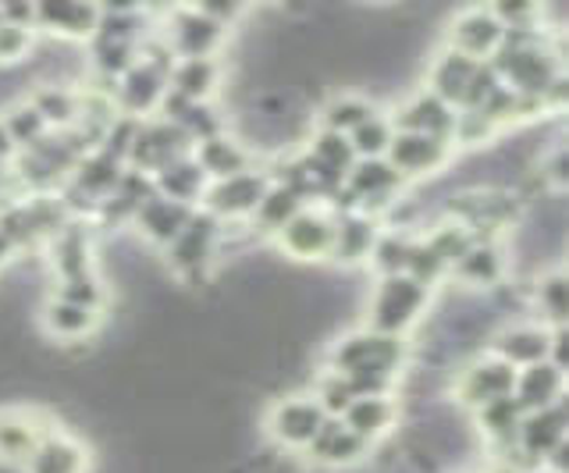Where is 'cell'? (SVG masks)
Masks as SVG:
<instances>
[{
    "instance_id": "obj_1",
    "label": "cell",
    "mask_w": 569,
    "mask_h": 473,
    "mask_svg": "<svg viewBox=\"0 0 569 473\" xmlns=\"http://www.w3.org/2000/svg\"><path fill=\"white\" fill-rule=\"evenodd\" d=\"M406 366V342L378 335V331H352L335 342L328 356V371L346 381L352 399L360 395H391L399 384V371Z\"/></svg>"
},
{
    "instance_id": "obj_2",
    "label": "cell",
    "mask_w": 569,
    "mask_h": 473,
    "mask_svg": "<svg viewBox=\"0 0 569 473\" xmlns=\"http://www.w3.org/2000/svg\"><path fill=\"white\" fill-rule=\"evenodd\" d=\"M427 300H431V289L420 285L417 278L388 274V278H381L378 289H373V295H370L367 328L378 331V335L402 339L406 331L423 318Z\"/></svg>"
},
{
    "instance_id": "obj_3",
    "label": "cell",
    "mask_w": 569,
    "mask_h": 473,
    "mask_svg": "<svg viewBox=\"0 0 569 473\" xmlns=\"http://www.w3.org/2000/svg\"><path fill=\"white\" fill-rule=\"evenodd\" d=\"M218 246H221V221H213L203 210H192V218L186 221L182 232L164 246V260L178 278L196 282V278H203L207 268L213 264Z\"/></svg>"
},
{
    "instance_id": "obj_4",
    "label": "cell",
    "mask_w": 569,
    "mask_h": 473,
    "mask_svg": "<svg viewBox=\"0 0 569 473\" xmlns=\"http://www.w3.org/2000/svg\"><path fill=\"white\" fill-rule=\"evenodd\" d=\"M271 189V174L263 171H242L231 174V179L210 182L203 192V214H210L213 221H242L257 210V203L263 200V192Z\"/></svg>"
},
{
    "instance_id": "obj_5",
    "label": "cell",
    "mask_w": 569,
    "mask_h": 473,
    "mask_svg": "<svg viewBox=\"0 0 569 473\" xmlns=\"http://www.w3.org/2000/svg\"><path fill=\"white\" fill-rule=\"evenodd\" d=\"M385 161L391 164V171H396L402 182L431 179V174H438L452 161V143H441V139L417 135V132H396L391 135Z\"/></svg>"
},
{
    "instance_id": "obj_6",
    "label": "cell",
    "mask_w": 569,
    "mask_h": 473,
    "mask_svg": "<svg viewBox=\"0 0 569 473\" xmlns=\"http://www.w3.org/2000/svg\"><path fill=\"white\" fill-rule=\"evenodd\" d=\"M566 445V399L556 402L548 410L523 413L520 427H516V455H527V466L538 470L548 463L551 452H559Z\"/></svg>"
},
{
    "instance_id": "obj_7",
    "label": "cell",
    "mask_w": 569,
    "mask_h": 473,
    "mask_svg": "<svg viewBox=\"0 0 569 473\" xmlns=\"http://www.w3.org/2000/svg\"><path fill=\"white\" fill-rule=\"evenodd\" d=\"M325 420L328 413L320 410V402L313 395H292L274 402V410L267 413V431L284 449H310L317 431L325 427Z\"/></svg>"
},
{
    "instance_id": "obj_8",
    "label": "cell",
    "mask_w": 569,
    "mask_h": 473,
    "mask_svg": "<svg viewBox=\"0 0 569 473\" xmlns=\"http://www.w3.org/2000/svg\"><path fill=\"white\" fill-rule=\"evenodd\" d=\"M278 246L296 256V260H320L331 256V242H335V218L325 210L302 207L299 214L281 228L274 235Z\"/></svg>"
},
{
    "instance_id": "obj_9",
    "label": "cell",
    "mask_w": 569,
    "mask_h": 473,
    "mask_svg": "<svg viewBox=\"0 0 569 473\" xmlns=\"http://www.w3.org/2000/svg\"><path fill=\"white\" fill-rule=\"evenodd\" d=\"M456 121H459V111H452L449 103H441L427 90H420L413 100H406L402 108L391 114L396 132L431 135V139H441V143H456Z\"/></svg>"
},
{
    "instance_id": "obj_10",
    "label": "cell",
    "mask_w": 569,
    "mask_h": 473,
    "mask_svg": "<svg viewBox=\"0 0 569 473\" xmlns=\"http://www.w3.org/2000/svg\"><path fill=\"white\" fill-rule=\"evenodd\" d=\"M512 384H516L512 366L488 353V356L473 360L467 371H462V378H459V402L477 413L480 406H488V402L509 399Z\"/></svg>"
},
{
    "instance_id": "obj_11",
    "label": "cell",
    "mask_w": 569,
    "mask_h": 473,
    "mask_svg": "<svg viewBox=\"0 0 569 473\" xmlns=\"http://www.w3.org/2000/svg\"><path fill=\"white\" fill-rule=\"evenodd\" d=\"M480 64L485 61H473L467 54H459V50L445 47L441 54L431 61V68H427V93H435L441 103H449L452 111H462Z\"/></svg>"
},
{
    "instance_id": "obj_12",
    "label": "cell",
    "mask_w": 569,
    "mask_h": 473,
    "mask_svg": "<svg viewBox=\"0 0 569 473\" xmlns=\"http://www.w3.org/2000/svg\"><path fill=\"white\" fill-rule=\"evenodd\" d=\"M506 29L498 26L491 8H470L452 19L449 26V50H459L473 61H491L495 50L502 47Z\"/></svg>"
},
{
    "instance_id": "obj_13",
    "label": "cell",
    "mask_w": 569,
    "mask_h": 473,
    "mask_svg": "<svg viewBox=\"0 0 569 473\" xmlns=\"http://www.w3.org/2000/svg\"><path fill=\"white\" fill-rule=\"evenodd\" d=\"M224 26H218L200 8L171 11V50L178 58H213L224 43Z\"/></svg>"
},
{
    "instance_id": "obj_14",
    "label": "cell",
    "mask_w": 569,
    "mask_h": 473,
    "mask_svg": "<svg viewBox=\"0 0 569 473\" xmlns=\"http://www.w3.org/2000/svg\"><path fill=\"white\" fill-rule=\"evenodd\" d=\"M118 103L124 118H136L139 114H150L160 108V100L168 93V72L157 64H147V61H136L129 72L118 79Z\"/></svg>"
},
{
    "instance_id": "obj_15",
    "label": "cell",
    "mask_w": 569,
    "mask_h": 473,
    "mask_svg": "<svg viewBox=\"0 0 569 473\" xmlns=\"http://www.w3.org/2000/svg\"><path fill=\"white\" fill-rule=\"evenodd\" d=\"M307 455L317 466H325V470H349L360 460H367L370 445L363 442L360 434H352L338 416H328L325 427H320L317 437L310 442Z\"/></svg>"
},
{
    "instance_id": "obj_16",
    "label": "cell",
    "mask_w": 569,
    "mask_h": 473,
    "mask_svg": "<svg viewBox=\"0 0 569 473\" xmlns=\"http://www.w3.org/2000/svg\"><path fill=\"white\" fill-rule=\"evenodd\" d=\"M548 353H551V328L545 324H512L498 331L491 342V356L509 363L512 371L541 363L548 360Z\"/></svg>"
},
{
    "instance_id": "obj_17",
    "label": "cell",
    "mask_w": 569,
    "mask_h": 473,
    "mask_svg": "<svg viewBox=\"0 0 569 473\" xmlns=\"http://www.w3.org/2000/svg\"><path fill=\"white\" fill-rule=\"evenodd\" d=\"M512 399L520 402L523 413L556 406V402L566 399V371H559V366L551 363V360L523 366V371H516Z\"/></svg>"
},
{
    "instance_id": "obj_18",
    "label": "cell",
    "mask_w": 569,
    "mask_h": 473,
    "mask_svg": "<svg viewBox=\"0 0 569 473\" xmlns=\"http://www.w3.org/2000/svg\"><path fill=\"white\" fill-rule=\"evenodd\" d=\"M378 218L363 214V210H346L342 218H335V242H331V260L335 264H363L370 260L373 242H378Z\"/></svg>"
},
{
    "instance_id": "obj_19",
    "label": "cell",
    "mask_w": 569,
    "mask_h": 473,
    "mask_svg": "<svg viewBox=\"0 0 569 473\" xmlns=\"http://www.w3.org/2000/svg\"><path fill=\"white\" fill-rule=\"evenodd\" d=\"M192 161L200 164V171L207 174L210 182H221V179H231V174L253 171V153H249V147H242L239 139H231L224 132L203 139V143H196L192 147Z\"/></svg>"
},
{
    "instance_id": "obj_20",
    "label": "cell",
    "mask_w": 569,
    "mask_h": 473,
    "mask_svg": "<svg viewBox=\"0 0 569 473\" xmlns=\"http://www.w3.org/2000/svg\"><path fill=\"white\" fill-rule=\"evenodd\" d=\"M26 470L29 473H86L89 470V452L71 434L47 431L40 437V445H36L32 455L26 460Z\"/></svg>"
},
{
    "instance_id": "obj_21",
    "label": "cell",
    "mask_w": 569,
    "mask_h": 473,
    "mask_svg": "<svg viewBox=\"0 0 569 473\" xmlns=\"http://www.w3.org/2000/svg\"><path fill=\"white\" fill-rule=\"evenodd\" d=\"M338 420H342L352 434H360L367 445H373L378 437H385L391 427H396L399 406H396V399H391V395H360V399L349 402L346 413Z\"/></svg>"
},
{
    "instance_id": "obj_22",
    "label": "cell",
    "mask_w": 569,
    "mask_h": 473,
    "mask_svg": "<svg viewBox=\"0 0 569 473\" xmlns=\"http://www.w3.org/2000/svg\"><path fill=\"white\" fill-rule=\"evenodd\" d=\"M192 218V207H182V203H174V200H164V197H153L150 200H142V207L136 210V228H139V235L142 239H150L153 246L164 250L168 242L182 232L186 221Z\"/></svg>"
},
{
    "instance_id": "obj_23",
    "label": "cell",
    "mask_w": 569,
    "mask_h": 473,
    "mask_svg": "<svg viewBox=\"0 0 569 473\" xmlns=\"http://www.w3.org/2000/svg\"><path fill=\"white\" fill-rule=\"evenodd\" d=\"M153 192L157 197H164V200H174V203H182V207H192V203H200L203 200V192L210 185V179L200 171V164L192 161V153L186 157H178V161L164 164L157 174H153Z\"/></svg>"
},
{
    "instance_id": "obj_24",
    "label": "cell",
    "mask_w": 569,
    "mask_h": 473,
    "mask_svg": "<svg viewBox=\"0 0 569 473\" xmlns=\"http://www.w3.org/2000/svg\"><path fill=\"white\" fill-rule=\"evenodd\" d=\"M50 264L58 271V282L93 271V242H89L86 224H61L50 235Z\"/></svg>"
},
{
    "instance_id": "obj_25",
    "label": "cell",
    "mask_w": 569,
    "mask_h": 473,
    "mask_svg": "<svg viewBox=\"0 0 569 473\" xmlns=\"http://www.w3.org/2000/svg\"><path fill=\"white\" fill-rule=\"evenodd\" d=\"M218 82H221V64L213 58H182L178 64H171L168 90L186 97L189 103H207L210 93L218 90Z\"/></svg>"
},
{
    "instance_id": "obj_26",
    "label": "cell",
    "mask_w": 569,
    "mask_h": 473,
    "mask_svg": "<svg viewBox=\"0 0 569 473\" xmlns=\"http://www.w3.org/2000/svg\"><path fill=\"white\" fill-rule=\"evenodd\" d=\"M100 22V8L89 4H43L36 8V26H43L53 37H68V40H82L93 37Z\"/></svg>"
},
{
    "instance_id": "obj_27",
    "label": "cell",
    "mask_w": 569,
    "mask_h": 473,
    "mask_svg": "<svg viewBox=\"0 0 569 473\" xmlns=\"http://www.w3.org/2000/svg\"><path fill=\"white\" fill-rule=\"evenodd\" d=\"M97 324H100L97 310H86L79 303L58 300V295H53V300L43 306V328H47V335H53V339L76 342V339L93 335Z\"/></svg>"
},
{
    "instance_id": "obj_28",
    "label": "cell",
    "mask_w": 569,
    "mask_h": 473,
    "mask_svg": "<svg viewBox=\"0 0 569 473\" xmlns=\"http://www.w3.org/2000/svg\"><path fill=\"white\" fill-rule=\"evenodd\" d=\"M43 434L47 427H40V420L29 413H0V455H4V460L26 463Z\"/></svg>"
},
{
    "instance_id": "obj_29",
    "label": "cell",
    "mask_w": 569,
    "mask_h": 473,
    "mask_svg": "<svg viewBox=\"0 0 569 473\" xmlns=\"http://www.w3.org/2000/svg\"><path fill=\"white\" fill-rule=\"evenodd\" d=\"M307 207L292 189H284V185H278V182H271V189L263 192V200L257 203V210L249 218H253V224H257V232L260 235H278L284 224H289L299 210Z\"/></svg>"
},
{
    "instance_id": "obj_30",
    "label": "cell",
    "mask_w": 569,
    "mask_h": 473,
    "mask_svg": "<svg viewBox=\"0 0 569 473\" xmlns=\"http://www.w3.org/2000/svg\"><path fill=\"white\" fill-rule=\"evenodd\" d=\"M452 274L459 278L462 285H495L498 278H502V256L491 246L488 239H477L473 246L462 253L456 264H452Z\"/></svg>"
},
{
    "instance_id": "obj_31",
    "label": "cell",
    "mask_w": 569,
    "mask_h": 473,
    "mask_svg": "<svg viewBox=\"0 0 569 473\" xmlns=\"http://www.w3.org/2000/svg\"><path fill=\"white\" fill-rule=\"evenodd\" d=\"M378 114V108L360 97V93H338L331 97L325 108H320V125H325L328 132H338V135H349L363 125L367 118Z\"/></svg>"
},
{
    "instance_id": "obj_32",
    "label": "cell",
    "mask_w": 569,
    "mask_h": 473,
    "mask_svg": "<svg viewBox=\"0 0 569 473\" xmlns=\"http://www.w3.org/2000/svg\"><path fill=\"white\" fill-rule=\"evenodd\" d=\"M29 103L36 108V114L47 121V129H71L79 118V93H71L68 85L47 82L29 97Z\"/></svg>"
},
{
    "instance_id": "obj_33",
    "label": "cell",
    "mask_w": 569,
    "mask_h": 473,
    "mask_svg": "<svg viewBox=\"0 0 569 473\" xmlns=\"http://www.w3.org/2000/svg\"><path fill=\"white\" fill-rule=\"evenodd\" d=\"M520 420H523V410H520V402H516L512 395L509 399H498V402H488V406L477 410L480 434H488L495 445H512Z\"/></svg>"
},
{
    "instance_id": "obj_34",
    "label": "cell",
    "mask_w": 569,
    "mask_h": 473,
    "mask_svg": "<svg viewBox=\"0 0 569 473\" xmlns=\"http://www.w3.org/2000/svg\"><path fill=\"white\" fill-rule=\"evenodd\" d=\"M391 135H396V125H391V118H385L378 111L373 118H367L356 132H349L352 157L356 161H381L391 147Z\"/></svg>"
},
{
    "instance_id": "obj_35",
    "label": "cell",
    "mask_w": 569,
    "mask_h": 473,
    "mask_svg": "<svg viewBox=\"0 0 569 473\" xmlns=\"http://www.w3.org/2000/svg\"><path fill=\"white\" fill-rule=\"evenodd\" d=\"M533 300H538L541 313L548 318L551 328H566V318H569V282H566V271H551L545 274L538 289H533Z\"/></svg>"
},
{
    "instance_id": "obj_36",
    "label": "cell",
    "mask_w": 569,
    "mask_h": 473,
    "mask_svg": "<svg viewBox=\"0 0 569 473\" xmlns=\"http://www.w3.org/2000/svg\"><path fill=\"white\" fill-rule=\"evenodd\" d=\"M0 121H4V129L11 135V143L18 150H32L40 139L50 132L47 129V121L36 114V108L26 100V103H14V108H8V114H0Z\"/></svg>"
},
{
    "instance_id": "obj_37",
    "label": "cell",
    "mask_w": 569,
    "mask_h": 473,
    "mask_svg": "<svg viewBox=\"0 0 569 473\" xmlns=\"http://www.w3.org/2000/svg\"><path fill=\"white\" fill-rule=\"evenodd\" d=\"M409 250H413V239L402 235V232L378 235V242H373V250H370V268L378 271L381 278H388V274H406Z\"/></svg>"
},
{
    "instance_id": "obj_38",
    "label": "cell",
    "mask_w": 569,
    "mask_h": 473,
    "mask_svg": "<svg viewBox=\"0 0 569 473\" xmlns=\"http://www.w3.org/2000/svg\"><path fill=\"white\" fill-rule=\"evenodd\" d=\"M423 242H427V246H431V250L438 253V260H441V264L452 271V264H456V260H459L462 253H467V250L473 246L477 239H473V235L467 232V228L459 224V221H441V224H438L435 232L427 235Z\"/></svg>"
},
{
    "instance_id": "obj_39",
    "label": "cell",
    "mask_w": 569,
    "mask_h": 473,
    "mask_svg": "<svg viewBox=\"0 0 569 473\" xmlns=\"http://www.w3.org/2000/svg\"><path fill=\"white\" fill-rule=\"evenodd\" d=\"M58 300H68V303H79L86 310H97L103 306V285L93 271L86 274H76V278H61L58 282Z\"/></svg>"
},
{
    "instance_id": "obj_40",
    "label": "cell",
    "mask_w": 569,
    "mask_h": 473,
    "mask_svg": "<svg viewBox=\"0 0 569 473\" xmlns=\"http://www.w3.org/2000/svg\"><path fill=\"white\" fill-rule=\"evenodd\" d=\"M29 50H32V29L0 19V64L22 61Z\"/></svg>"
},
{
    "instance_id": "obj_41",
    "label": "cell",
    "mask_w": 569,
    "mask_h": 473,
    "mask_svg": "<svg viewBox=\"0 0 569 473\" xmlns=\"http://www.w3.org/2000/svg\"><path fill=\"white\" fill-rule=\"evenodd\" d=\"M18 153V147L11 143V135H8V129H4V121H0V161H11V157Z\"/></svg>"
},
{
    "instance_id": "obj_42",
    "label": "cell",
    "mask_w": 569,
    "mask_h": 473,
    "mask_svg": "<svg viewBox=\"0 0 569 473\" xmlns=\"http://www.w3.org/2000/svg\"><path fill=\"white\" fill-rule=\"evenodd\" d=\"M0 473H29V470L22 460H4V455H0Z\"/></svg>"
},
{
    "instance_id": "obj_43",
    "label": "cell",
    "mask_w": 569,
    "mask_h": 473,
    "mask_svg": "<svg viewBox=\"0 0 569 473\" xmlns=\"http://www.w3.org/2000/svg\"><path fill=\"white\" fill-rule=\"evenodd\" d=\"M14 253H18V250L11 246V239H8L4 232H0V264H8V260H11Z\"/></svg>"
}]
</instances>
